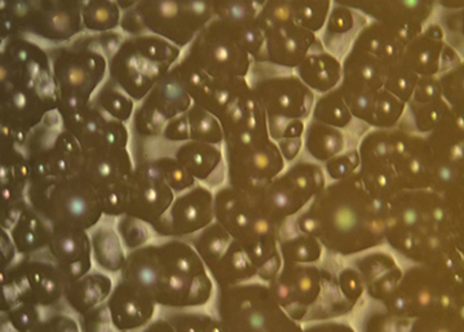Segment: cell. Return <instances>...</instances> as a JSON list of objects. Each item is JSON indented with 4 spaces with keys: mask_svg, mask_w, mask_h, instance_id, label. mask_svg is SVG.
Instances as JSON below:
<instances>
[{
    "mask_svg": "<svg viewBox=\"0 0 464 332\" xmlns=\"http://www.w3.org/2000/svg\"><path fill=\"white\" fill-rule=\"evenodd\" d=\"M120 274L166 308L203 305L213 290L202 259L190 246L176 240L146 243L129 251Z\"/></svg>",
    "mask_w": 464,
    "mask_h": 332,
    "instance_id": "1",
    "label": "cell"
},
{
    "mask_svg": "<svg viewBox=\"0 0 464 332\" xmlns=\"http://www.w3.org/2000/svg\"><path fill=\"white\" fill-rule=\"evenodd\" d=\"M3 127L30 133L59 108L50 55L28 36L3 45Z\"/></svg>",
    "mask_w": 464,
    "mask_h": 332,
    "instance_id": "2",
    "label": "cell"
},
{
    "mask_svg": "<svg viewBox=\"0 0 464 332\" xmlns=\"http://www.w3.org/2000/svg\"><path fill=\"white\" fill-rule=\"evenodd\" d=\"M62 117L84 110L105 83L109 59L96 34H82L64 44L48 48Z\"/></svg>",
    "mask_w": 464,
    "mask_h": 332,
    "instance_id": "3",
    "label": "cell"
},
{
    "mask_svg": "<svg viewBox=\"0 0 464 332\" xmlns=\"http://www.w3.org/2000/svg\"><path fill=\"white\" fill-rule=\"evenodd\" d=\"M25 194L53 228L90 231L104 216L99 194L80 173L30 182Z\"/></svg>",
    "mask_w": 464,
    "mask_h": 332,
    "instance_id": "4",
    "label": "cell"
},
{
    "mask_svg": "<svg viewBox=\"0 0 464 332\" xmlns=\"http://www.w3.org/2000/svg\"><path fill=\"white\" fill-rule=\"evenodd\" d=\"M179 54V48L160 36H126L109 60L108 77L134 102L141 103L168 74Z\"/></svg>",
    "mask_w": 464,
    "mask_h": 332,
    "instance_id": "5",
    "label": "cell"
},
{
    "mask_svg": "<svg viewBox=\"0 0 464 332\" xmlns=\"http://www.w3.org/2000/svg\"><path fill=\"white\" fill-rule=\"evenodd\" d=\"M67 283L50 251L22 256V259L3 273V305L8 302V308L3 311L19 303L53 308L64 299Z\"/></svg>",
    "mask_w": 464,
    "mask_h": 332,
    "instance_id": "6",
    "label": "cell"
},
{
    "mask_svg": "<svg viewBox=\"0 0 464 332\" xmlns=\"http://www.w3.org/2000/svg\"><path fill=\"white\" fill-rule=\"evenodd\" d=\"M171 186L153 159L134 160V171L128 184L126 213L134 219L156 225L170 208Z\"/></svg>",
    "mask_w": 464,
    "mask_h": 332,
    "instance_id": "7",
    "label": "cell"
},
{
    "mask_svg": "<svg viewBox=\"0 0 464 332\" xmlns=\"http://www.w3.org/2000/svg\"><path fill=\"white\" fill-rule=\"evenodd\" d=\"M65 130L71 132L82 151L93 148H128L129 130L125 122L114 119L92 102L84 110L63 117Z\"/></svg>",
    "mask_w": 464,
    "mask_h": 332,
    "instance_id": "8",
    "label": "cell"
},
{
    "mask_svg": "<svg viewBox=\"0 0 464 332\" xmlns=\"http://www.w3.org/2000/svg\"><path fill=\"white\" fill-rule=\"evenodd\" d=\"M3 229L8 230L16 251L20 256L44 250L53 234V225L37 213L27 200L23 199L8 205V210L3 213Z\"/></svg>",
    "mask_w": 464,
    "mask_h": 332,
    "instance_id": "9",
    "label": "cell"
},
{
    "mask_svg": "<svg viewBox=\"0 0 464 332\" xmlns=\"http://www.w3.org/2000/svg\"><path fill=\"white\" fill-rule=\"evenodd\" d=\"M114 330L133 331L148 325L156 313L157 303L136 286L119 278L107 299Z\"/></svg>",
    "mask_w": 464,
    "mask_h": 332,
    "instance_id": "10",
    "label": "cell"
},
{
    "mask_svg": "<svg viewBox=\"0 0 464 332\" xmlns=\"http://www.w3.org/2000/svg\"><path fill=\"white\" fill-rule=\"evenodd\" d=\"M47 249L68 282L84 277L93 269L91 237L87 230L53 228Z\"/></svg>",
    "mask_w": 464,
    "mask_h": 332,
    "instance_id": "11",
    "label": "cell"
},
{
    "mask_svg": "<svg viewBox=\"0 0 464 332\" xmlns=\"http://www.w3.org/2000/svg\"><path fill=\"white\" fill-rule=\"evenodd\" d=\"M94 265L108 274L121 273L126 262L125 246L116 229V219L105 217L90 231Z\"/></svg>",
    "mask_w": 464,
    "mask_h": 332,
    "instance_id": "12",
    "label": "cell"
},
{
    "mask_svg": "<svg viewBox=\"0 0 464 332\" xmlns=\"http://www.w3.org/2000/svg\"><path fill=\"white\" fill-rule=\"evenodd\" d=\"M113 288V279L108 273L92 269L84 277L67 283L64 300L72 310L84 315L107 302Z\"/></svg>",
    "mask_w": 464,
    "mask_h": 332,
    "instance_id": "13",
    "label": "cell"
},
{
    "mask_svg": "<svg viewBox=\"0 0 464 332\" xmlns=\"http://www.w3.org/2000/svg\"><path fill=\"white\" fill-rule=\"evenodd\" d=\"M82 24L92 34L109 33L120 27L122 10L117 2H82Z\"/></svg>",
    "mask_w": 464,
    "mask_h": 332,
    "instance_id": "14",
    "label": "cell"
},
{
    "mask_svg": "<svg viewBox=\"0 0 464 332\" xmlns=\"http://www.w3.org/2000/svg\"><path fill=\"white\" fill-rule=\"evenodd\" d=\"M92 102L96 103L102 110L125 124L133 117L134 111H136V107H134L136 102L129 97L119 85L114 84L109 77L94 93Z\"/></svg>",
    "mask_w": 464,
    "mask_h": 332,
    "instance_id": "15",
    "label": "cell"
},
{
    "mask_svg": "<svg viewBox=\"0 0 464 332\" xmlns=\"http://www.w3.org/2000/svg\"><path fill=\"white\" fill-rule=\"evenodd\" d=\"M150 228L149 223L128 216V214L116 219L117 231H119L120 239L128 251L136 250L150 240Z\"/></svg>",
    "mask_w": 464,
    "mask_h": 332,
    "instance_id": "16",
    "label": "cell"
},
{
    "mask_svg": "<svg viewBox=\"0 0 464 332\" xmlns=\"http://www.w3.org/2000/svg\"><path fill=\"white\" fill-rule=\"evenodd\" d=\"M42 308L31 303H19L8 310V322L18 331H37L44 320Z\"/></svg>",
    "mask_w": 464,
    "mask_h": 332,
    "instance_id": "17",
    "label": "cell"
},
{
    "mask_svg": "<svg viewBox=\"0 0 464 332\" xmlns=\"http://www.w3.org/2000/svg\"><path fill=\"white\" fill-rule=\"evenodd\" d=\"M80 331L79 323L67 314H53L45 317L37 331Z\"/></svg>",
    "mask_w": 464,
    "mask_h": 332,
    "instance_id": "18",
    "label": "cell"
}]
</instances>
